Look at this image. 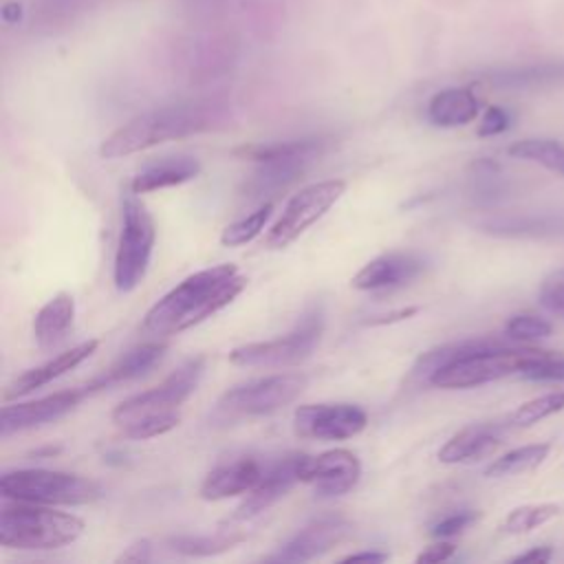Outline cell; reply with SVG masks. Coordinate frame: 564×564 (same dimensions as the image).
<instances>
[{
    "mask_svg": "<svg viewBox=\"0 0 564 564\" xmlns=\"http://www.w3.org/2000/svg\"><path fill=\"white\" fill-rule=\"evenodd\" d=\"M247 286V278L236 264H216L196 271L170 289L143 317V330L156 337L178 335L225 306Z\"/></svg>",
    "mask_w": 564,
    "mask_h": 564,
    "instance_id": "obj_1",
    "label": "cell"
},
{
    "mask_svg": "<svg viewBox=\"0 0 564 564\" xmlns=\"http://www.w3.org/2000/svg\"><path fill=\"white\" fill-rule=\"evenodd\" d=\"M227 121V106L218 99L181 101L148 110L115 132H110L101 145V159L128 156L172 139H185L192 134L209 132Z\"/></svg>",
    "mask_w": 564,
    "mask_h": 564,
    "instance_id": "obj_2",
    "label": "cell"
},
{
    "mask_svg": "<svg viewBox=\"0 0 564 564\" xmlns=\"http://www.w3.org/2000/svg\"><path fill=\"white\" fill-rule=\"evenodd\" d=\"M86 524L79 516L51 505L7 500L0 513V544L18 551H51L73 544Z\"/></svg>",
    "mask_w": 564,
    "mask_h": 564,
    "instance_id": "obj_3",
    "label": "cell"
},
{
    "mask_svg": "<svg viewBox=\"0 0 564 564\" xmlns=\"http://www.w3.org/2000/svg\"><path fill=\"white\" fill-rule=\"evenodd\" d=\"M326 148L328 139L324 137H304L245 148V156L258 163L256 172L245 183L247 196L264 198L289 187L326 152Z\"/></svg>",
    "mask_w": 564,
    "mask_h": 564,
    "instance_id": "obj_4",
    "label": "cell"
},
{
    "mask_svg": "<svg viewBox=\"0 0 564 564\" xmlns=\"http://www.w3.org/2000/svg\"><path fill=\"white\" fill-rule=\"evenodd\" d=\"M308 377L304 372H275L258 379H249L229 388L214 405V421L234 423L256 416L273 414L293 403L304 388Z\"/></svg>",
    "mask_w": 564,
    "mask_h": 564,
    "instance_id": "obj_5",
    "label": "cell"
},
{
    "mask_svg": "<svg viewBox=\"0 0 564 564\" xmlns=\"http://www.w3.org/2000/svg\"><path fill=\"white\" fill-rule=\"evenodd\" d=\"M101 485L93 478L55 469H13L0 478L4 500L35 505H88L99 500Z\"/></svg>",
    "mask_w": 564,
    "mask_h": 564,
    "instance_id": "obj_6",
    "label": "cell"
},
{
    "mask_svg": "<svg viewBox=\"0 0 564 564\" xmlns=\"http://www.w3.org/2000/svg\"><path fill=\"white\" fill-rule=\"evenodd\" d=\"M156 229L148 207L130 192L121 205V234L115 253V286L119 293L134 291L148 273Z\"/></svg>",
    "mask_w": 564,
    "mask_h": 564,
    "instance_id": "obj_7",
    "label": "cell"
},
{
    "mask_svg": "<svg viewBox=\"0 0 564 564\" xmlns=\"http://www.w3.org/2000/svg\"><path fill=\"white\" fill-rule=\"evenodd\" d=\"M538 348H531L527 344L513 341L505 346L485 348L478 352H471L467 357L454 359L430 375L427 383L436 388H476L482 383H491L511 375H518L524 361L535 352Z\"/></svg>",
    "mask_w": 564,
    "mask_h": 564,
    "instance_id": "obj_8",
    "label": "cell"
},
{
    "mask_svg": "<svg viewBox=\"0 0 564 564\" xmlns=\"http://www.w3.org/2000/svg\"><path fill=\"white\" fill-rule=\"evenodd\" d=\"M324 333V313L322 308L306 311L293 330L267 341H251L234 348L229 361L236 366H258V368H278L295 366L313 355L319 346Z\"/></svg>",
    "mask_w": 564,
    "mask_h": 564,
    "instance_id": "obj_9",
    "label": "cell"
},
{
    "mask_svg": "<svg viewBox=\"0 0 564 564\" xmlns=\"http://www.w3.org/2000/svg\"><path fill=\"white\" fill-rule=\"evenodd\" d=\"M203 372H205V357H200V355L192 357V359L183 361L172 375H167L159 386L121 401L112 410L110 419L119 427H126L141 419L178 412V408L196 390Z\"/></svg>",
    "mask_w": 564,
    "mask_h": 564,
    "instance_id": "obj_10",
    "label": "cell"
},
{
    "mask_svg": "<svg viewBox=\"0 0 564 564\" xmlns=\"http://www.w3.org/2000/svg\"><path fill=\"white\" fill-rule=\"evenodd\" d=\"M346 192V181L328 178L313 185L302 187L297 194L289 198L278 220L271 225L264 247L267 249H284L293 240H297L311 225H315Z\"/></svg>",
    "mask_w": 564,
    "mask_h": 564,
    "instance_id": "obj_11",
    "label": "cell"
},
{
    "mask_svg": "<svg viewBox=\"0 0 564 564\" xmlns=\"http://www.w3.org/2000/svg\"><path fill=\"white\" fill-rule=\"evenodd\" d=\"M368 412L357 403H306L293 414V427L302 438L344 441L364 432Z\"/></svg>",
    "mask_w": 564,
    "mask_h": 564,
    "instance_id": "obj_12",
    "label": "cell"
},
{
    "mask_svg": "<svg viewBox=\"0 0 564 564\" xmlns=\"http://www.w3.org/2000/svg\"><path fill=\"white\" fill-rule=\"evenodd\" d=\"M306 458V454L291 452L273 460H267L262 478L256 482L251 491L245 494V500L236 507L231 520L256 518L258 513L267 511L278 500H282L297 482H302V469Z\"/></svg>",
    "mask_w": 564,
    "mask_h": 564,
    "instance_id": "obj_13",
    "label": "cell"
},
{
    "mask_svg": "<svg viewBox=\"0 0 564 564\" xmlns=\"http://www.w3.org/2000/svg\"><path fill=\"white\" fill-rule=\"evenodd\" d=\"M361 478L359 458L344 447L308 456L302 469V482L313 487L317 498H337L357 487Z\"/></svg>",
    "mask_w": 564,
    "mask_h": 564,
    "instance_id": "obj_14",
    "label": "cell"
},
{
    "mask_svg": "<svg viewBox=\"0 0 564 564\" xmlns=\"http://www.w3.org/2000/svg\"><path fill=\"white\" fill-rule=\"evenodd\" d=\"M88 394L90 392L84 386V388L62 390V392H55V394H48V397H42L35 401L4 405L2 414H0V434L11 436L18 432H26V430L53 423V421L66 416L68 412H73Z\"/></svg>",
    "mask_w": 564,
    "mask_h": 564,
    "instance_id": "obj_15",
    "label": "cell"
},
{
    "mask_svg": "<svg viewBox=\"0 0 564 564\" xmlns=\"http://www.w3.org/2000/svg\"><path fill=\"white\" fill-rule=\"evenodd\" d=\"M425 271V260L412 251H388L364 264L350 284L357 291H390L405 286Z\"/></svg>",
    "mask_w": 564,
    "mask_h": 564,
    "instance_id": "obj_16",
    "label": "cell"
},
{
    "mask_svg": "<svg viewBox=\"0 0 564 564\" xmlns=\"http://www.w3.org/2000/svg\"><path fill=\"white\" fill-rule=\"evenodd\" d=\"M350 531V524L341 518H322L311 522L308 527L300 529L295 535H291L273 555H269V562H308L326 551H330L335 544H339Z\"/></svg>",
    "mask_w": 564,
    "mask_h": 564,
    "instance_id": "obj_17",
    "label": "cell"
},
{
    "mask_svg": "<svg viewBox=\"0 0 564 564\" xmlns=\"http://www.w3.org/2000/svg\"><path fill=\"white\" fill-rule=\"evenodd\" d=\"M267 460L256 456H238L216 465L200 485L203 500H225L231 496L247 494L262 478Z\"/></svg>",
    "mask_w": 564,
    "mask_h": 564,
    "instance_id": "obj_18",
    "label": "cell"
},
{
    "mask_svg": "<svg viewBox=\"0 0 564 564\" xmlns=\"http://www.w3.org/2000/svg\"><path fill=\"white\" fill-rule=\"evenodd\" d=\"M507 430H511L507 421L505 423H471V425L458 430L438 449V460L445 465L480 460L500 447Z\"/></svg>",
    "mask_w": 564,
    "mask_h": 564,
    "instance_id": "obj_19",
    "label": "cell"
},
{
    "mask_svg": "<svg viewBox=\"0 0 564 564\" xmlns=\"http://www.w3.org/2000/svg\"><path fill=\"white\" fill-rule=\"evenodd\" d=\"M99 346V339H86L59 355H55L53 359L22 372L4 392V401H11V399H18V397H24V394H31L33 390L51 383L53 379L66 375L68 370H73L75 366H79L82 361H86Z\"/></svg>",
    "mask_w": 564,
    "mask_h": 564,
    "instance_id": "obj_20",
    "label": "cell"
},
{
    "mask_svg": "<svg viewBox=\"0 0 564 564\" xmlns=\"http://www.w3.org/2000/svg\"><path fill=\"white\" fill-rule=\"evenodd\" d=\"M478 227L496 238H557L564 236V214H505L487 218Z\"/></svg>",
    "mask_w": 564,
    "mask_h": 564,
    "instance_id": "obj_21",
    "label": "cell"
},
{
    "mask_svg": "<svg viewBox=\"0 0 564 564\" xmlns=\"http://www.w3.org/2000/svg\"><path fill=\"white\" fill-rule=\"evenodd\" d=\"M165 350H167L165 341H148V344H139V346L130 348L106 372H101L90 383H86L88 392L93 394L97 390H104V388L143 377L145 372H150L163 359Z\"/></svg>",
    "mask_w": 564,
    "mask_h": 564,
    "instance_id": "obj_22",
    "label": "cell"
},
{
    "mask_svg": "<svg viewBox=\"0 0 564 564\" xmlns=\"http://www.w3.org/2000/svg\"><path fill=\"white\" fill-rule=\"evenodd\" d=\"M480 112V101L471 88L452 86L432 95L427 101V119L436 128H458L474 121Z\"/></svg>",
    "mask_w": 564,
    "mask_h": 564,
    "instance_id": "obj_23",
    "label": "cell"
},
{
    "mask_svg": "<svg viewBox=\"0 0 564 564\" xmlns=\"http://www.w3.org/2000/svg\"><path fill=\"white\" fill-rule=\"evenodd\" d=\"M75 319V300L70 293H57L53 295L35 315L33 319V337L35 344L42 350H51L59 346L66 337L68 330L73 328Z\"/></svg>",
    "mask_w": 564,
    "mask_h": 564,
    "instance_id": "obj_24",
    "label": "cell"
},
{
    "mask_svg": "<svg viewBox=\"0 0 564 564\" xmlns=\"http://www.w3.org/2000/svg\"><path fill=\"white\" fill-rule=\"evenodd\" d=\"M200 172V163L194 156H165L145 165L130 183V192L148 194L165 187H174L192 181Z\"/></svg>",
    "mask_w": 564,
    "mask_h": 564,
    "instance_id": "obj_25",
    "label": "cell"
},
{
    "mask_svg": "<svg viewBox=\"0 0 564 564\" xmlns=\"http://www.w3.org/2000/svg\"><path fill=\"white\" fill-rule=\"evenodd\" d=\"M482 79L498 88H535L564 79V62H546V64H529L516 68L489 70Z\"/></svg>",
    "mask_w": 564,
    "mask_h": 564,
    "instance_id": "obj_26",
    "label": "cell"
},
{
    "mask_svg": "<svg viewBox=\"0 0 564 564\" xmlns=\"http://www.w3.org/2000/svg\"><path fill=\"white\" fill-rule=\"evenodd\" d=\"M238 542H242L240 533H214V535H170L165 540V549L185 555V557H209L231 551Z\"/></svg>",
    "mask_w": 564,
    "mask_h": 564,
    "instance_id": "obj_27",
    "label": "cell"
},
{
    "mask_svg": "<svg viewBox=\"0 0 564 564\" xmlns=\"http://www.w3.org/2000/svg\"><path fill=\"white\" fill-rule=\"evenodd\" d=\"M549 452H551V443H531V445L516 447V449L494 458L485 467V476L502 478V476H516V474L531 471L544 463Z\"/></svg>",
    "mask_w": 564,
    "mask_h": 564,
    "instance_id": "obj_28",
    "label": "cell"
},
{
    "mask_svg": "<svg viewBox=\"0 0 564 564\" xmlns=\"http://www.w3.org/2000/svg\"><path fill=\"white\" fill-rule=\"evenodd\" d=\"M507 154L564 176V145L553 139H520L507 148Z\"/></svg>",
    "mask_w": 564,
    "mask_h": 564,
    "instance_id": "obj_29",
    "label": "cell"
},
{
    "mask_svg": "<svg viewBox=\"0 0 564 564\" xmlns=\"http://www.w3.org/2000/svg\"><path fill=\"white\" fill-rule=\"evenodd\" d=\"M560 505L553 502H540V505H522L516 507L507 513L505 522L500 524L502 533L509 535H520V533H529L542 524H546L549 520H553L560 513Z\"/></svg>",
    "mask_w": 564,
    "mask_h": 564,
    "instance_id": "obj_30",
    "label": "cell"
},
{
    "mask_svg": "<svg viewBox=\"0 0 564 564\" xmlns=\"http://www.w3.org/2000/svg\"><path fill=\"white\" fill-rule=\"evenodd\" d=\"M271 214H273V200H267L258 209L247 214L245 218L227 225L223 229V234H220V242L225 247H240V245L251 242L253 238H258L262 234V229L267 227Z\"/></svg>",
    "mask_w": 564,
    "mask_h": 564,
    "instance_id": "obj_31",
    "label": "cell"
},
{
    "mask_svg": "<svg viewBox=\"0 0 564 564\" xmlns=\"http://www.w3.org/2000/svg\"><path fill=\"white\" fill-rule=\"evenodd\" d=\"M562 410H564V390L546 392V394H540V397L518 405L507 416V423H509V427H529V425H533L555 412H562Z\"/></svg>",
    "mask_w": 564,
    "mask_h": 564,
    "instance_id": "obj_32",
    "label": "cell"
},
{
    "mask_svg": "<svg viewBox=\"0 0 564 564\" xmlns=\"http://www.w3.org/2000/svg\"><path fill=\"white\" fill-rule=\"evenodd\" d=\"M518 377L529 381H564V357L538 348L520 368Z\"/></svg>",
    "mask_w": 564,
    "mask_h": 564,
    "instance_id": "obj_33",
    "label": "cell"
},
{
    "mask_svg": "<svg viewBox=\"0 0 564 564\" xmlns=\"http://www.w3.org/2000/svg\"><path fill=\"white\" fill-rule=\"evenodd\" d=\"M553 333V326L549 319L544 317H538L533 313H518V315H511L505 324V335L520 341V344H527V341H533V339H542V337H549Z\"/></svg>",
    "mask_w": 564,
    "mask_h": 564,
    "instance_id": "obj_34",
    "label": "cell"
},
{
    "mask_svg": "<svg viewBox=\"0 0 564 564\" xmlns=\"http://www.w3.org/2000/svg\"><path fill=\"white\" fill-rule=\"evenodd\" d=\"M181 423V414L172 412V414H161V416H150V419H141L134 421L123 430V436L128 438H137V441H145V438H154L159 434H165L170 430H174Z\"/></svg>",
    "mask_w": 564,
    "mask_h": 564,
    "instance_id": "obj_35",
    "label": "cell"
},
{
    "mask_svg": "<svg viewBox=\"0 0 564 564\" xmlns=\"http://www.w3.org/2000/svg\"><path fill=\"white\" fill-rule=\"evenodd\" d=\"M538 302L555 315L564 317V269L549 273L538 291Z\"/></svg>",
    "mask_w": 564,
    "mask_h": 564,
    "instance_id": "obj_36",
    "label": "cell"
},
{
    "mask_svg": "<svg viewBox=\"0 0 564 564\" xmlns=\"http://www.w3.org/2000/svg\"><path fill=\"white\" fill-rule=\"evenodd\" d=\"M478 518H480L478 511L463 509V511H456V513H449V516L441 518L436 524H432L430 533L434 538H454V535L463 533L465 529H469Z\"/></svg>",
    "mask_w": 564,
    "mask_h": 564,
    "instance_id": "obj_37",
    "label": "cell"
},
{
    "mask_svg": "<svg viewBox=\"0 0 564 564\" xmlns=\"http://www.w3.org/2000/svg\"><path fill=\"white\" fill-rule=\"evenodd\" d=\"M511 126V115L500 106H489L480 119L478 137H496Z\"/></svg>",
    "mask_w": 564,
    "mask_h": 564,
    "instance_id": "obj_38",
    "label": "cell"
},
{
    "mask_svg": "<svg viewBox=\"0 0 564 564\" xmlns=\"http://www.w3.org/2000/svg\"><path fill=\"white\" fill-rule=\"evenodd\" d=\"M454 551H456V546L452 542H436V544L425 546L416 555V562H443V560H449L454 555Z\"/></svg>",
    "mask_w": 564,
    "mask_h": 564,
    "instance_id": "obj_39",
    "label": "cell"
},
{
    "mask_svg": "<svg viewBox=\"0 0 564 564\" xmlns=\"http://www.w3.org/2000/svg\"><path fill=\"white\" fill-rule=\"evenodd\" d=\"M152 560V546L148 540H141V542H134L130 544L119 557L117 562H148Z\"/></svg>",
    "mask_w": 564,
    "mask_h": 564,
    "instance_id": "obj_40",
    "label": "cell"
},
{
    "mask_svg": "<svg viewBox=\"0 0 564 564\" xmlns=\"http://www.w3.org/2000/svg\"><path fill=\"white\" fill-rule=\"evenodd\" d=\"M551 557H553L551 546H533V549L511 557V562H540V564H544V562H551Z\"/></svg>",
    "mask_w": 564,
    "mask_h": 564,
    "instance_id": "obj_41",
    "label": "cell"
},
{
    "mask_svg": "<svg viewBox=\"0 0 564 564\" xmlns=\"http://www.w3.org/2000/svg\"><path fill=\"white\" fill-rule=\"evenodd\" d=\"M386 560H388V553H381V551H359L341 557V562H386Z\"/></svg>",
    "mask_w": 564,
    "mask_h": 564,
    "instance_id": "obj_42",
    "label": "cell"
}]
</instances>
